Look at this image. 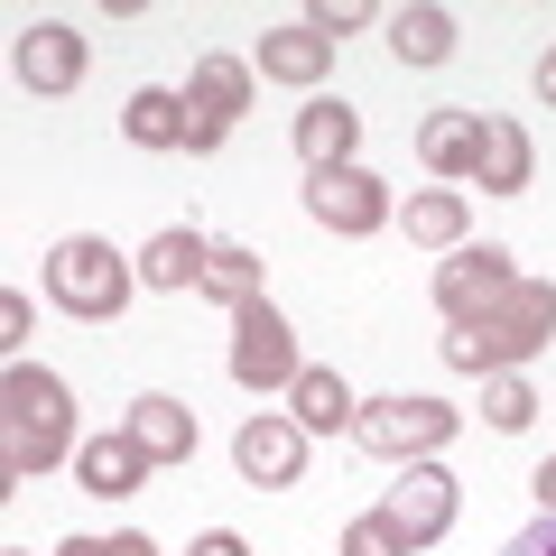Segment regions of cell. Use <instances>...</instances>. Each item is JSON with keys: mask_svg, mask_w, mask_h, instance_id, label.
Segmentation results:
<instances>
[{"mask_svg": "<svg viewBox=\"0 0 556 556\" xmlns=\"http://www.w3.org/2000/svg\"><path fill=\"white\" fill-rule=\"evenodd\" d=\"M288 399H298V427H306V437H334V427H353V417H362V399L343 390L334 371H298V390H288Z\"/></svg>", "mask_w": 556, "mask_h": 556, "instance_id": "20", "label": "cell"}, {"mask_svg": "<svg viewBox=\"0 0 556 556\" xmlns=\"http://www.w3.org/2000/svg\"><path fill=\"white\" fill-rule=\"evenodd\" d=\"M353 437L371 455H390V464H437V445L455 437V408L445 399H371L353 417Z\"/></svg>", "mask_w": 556, "mask_h": 556, "instance_id": "4", "label": "cell"}, {"mask_svg": "<svg viewBox=\"0 0 556 556\" xmlns=\"http://www.w3.org/2000/svg\"><path fill=\"white\" fill-rule=\"evenodd\" d=\"M417 159L437 167V177H473V159H482V112H427V121H417Z\"/></svg>", "mask_w": 556, "mask_h": 556, "instance_id": "14", "label": "cell"}, {"mask_svg": "<svg viewBox=\"0 0 556 556\" xmlns=\"http://www.w3.org/2000/svg\"><path fill=\"white\" fill-rule=\"evenodd\" d=\"M75 473H84V492L93 501H121V492H139V473H149V455H139V437L121 427V437H93L75 455Z\"/></svg>", "mask_w": 556, "mask_h": 556, "instance_id": "15", "label": "cell"}, {"mask_svg": "<svg viewBox=\"0 0 556 556\" xmlns=\"http://www.w3.org/2000/svg\"><path fill=\"white\" fill-rule=\"evenodd\" d=\"M223 130H232V121H214V112H186V149H195V159H204V149H223Z\"/></svg>", "mask_w": 556, "mask_h": 556, "instance_id": "30", "label": "cell"}, {"mask_svg": "<svg viewBox=\"0 0 556 556\" xmlns=\"http://www.w3.org/2000/svg\"><path fill=\"white\" fill-rule=\"evenodd\" d=\"M186 102H195V112H214V121L251 112V65H241V56H204L195 84H186Z\"/></svg>", "mask_w": 556, "mask_h": 556, "instance_id": "21", "label": "cell"}, {"mask_svg": "<svg viewBox=\"0 0 556 556\" xmlns=\"http://www.w3.org/2000/svg\"><path fill=\"white\" fill-rule=\"evenodd\" d=\"M204 260H214V241H204L195 223H167V232H149V251H139V288H204Z\"/></svg>", "mask_w": 556, "mask_h": 556, "instance_id": "11", "label": "cell"}, {"mask_svg": "<svg viewBox=\"0 0 556 556\" xmlns=\"http://www.w3.org/2000/svg\"><path fill=\"white\" fill-rule=\"evenodd\" d=\"M325 65H334V47H325L306 20L260 38V75H269V84H325Z\"/></svg>", "mask_w": 556, "mask_h": 556, "instance_id": "16", "label": "cell"}, {"mask_svg": "<svg viewBox=\"0 0 556 556\" xmlns=\"http://www.w3.org/2000/svg\"><path fill=\"white\" fill-rule=\"evenodd\" d=\"M353 149H362V112L353 102H306L298 112V159L316 167V177L325 167H353Z\"/></svg>", "mask_w": 556, "mask_h": 556, "instance_id": "12", "label": "cell"}, {"mask_svg": "<svg viewBox=\"0 0 556 556\" xmlns=\"http://www.w3.org/2000/svg\"><path fill=\"white\" fill-rule=\"evenodd\" d=\"M232 464H241V482L278 492V482L306 473V427H298V417H251V427L232 437Z\"/></svg>", "mask_w": 556, "mask_h": 556, "instance_id": "9", "label": "cell"}, {"mask_svg": "<svg viewBox=\"0 0 556 556\" xmlns=\"http://www.w3.org/2000/svg\"><path fill=\"white\" fill-rule=\"evenodd\" d=\"M408 241H427V251H455V241H464V195H455V186L408 195Z\"/></svg>", "mask_w": 556, "mask_h": 556, "instance_id": "22", "label": "cell"}, {"mask_svg": "<svg viewBox=\"0 0 556 556\" xmlns=\"http://www.w3.org/2000/svg\"><path fill=\"white\" fill-rule=\"evenodd\" d=\"M186 112H195L186 93H167V84H139L130 112H121V130H130L139 149H186Z\"/></svg>", "mask_w": 556, "mask_h": 556, "instance_id": "18", "label": "cell"}, {"mask_svg": "<svg viewBox=\"0 0 556 556\" xmlns=\"http://www.w3.org/2000/svg\"><path fill=\"white\" fill-rule=\"evenodd\" d=\"M20 84L28 93H75L84 84V38L65 20H28L20 28Z\"/></svg>", "mask_w": 556, "mask_h": 556, "instance_id": "10", "label": "cell"}, {"mask_svg": "<svg viewBox=\"0 0 556 556\" xmlns=\"http://www.w3.org/2000/svg\"><path fill=\"white\" fill-rule=\"evenodd\" d=\"M390 47H399V65H445L455 56V10H390Z\"/></svg>", "mask_w": 556, "mask_h": 556, "instance_id": "19", "label": "cell"}, {"mask_svg": "<svg viewBox=\"0 0 556 556\" xmlns=\"http://www.w3.org/2000/svg\"><path fill=\"white\" fill-rule=\"evenodd\" d=\"M538 93L556 102V47H547V56H538Z\"/></svg>", "mask_w": 556, "mask_h": 556, "instance_id": "33", "label": "cell"}, {"mask_svg": "<svg viewBox=\"0 0 556 556\" xmlns=\"http://www.w3.org/2000/svg\"><path fill=\"white\" fill-rule=\"evenodd\" d=\"M306 214L325 223V232H380L390 223V186L371 177V167H325V177H306Z\"/></svg>", "mask_w": 556, "mask_h": 556, "instance_id": "7", "label": "cell"}, {"mask_svg": "<svg viewBox=\"0 0 556 556\" xmlns=\"http://www.w3.org/2000/svg\"><path fill=\"white\" fill-rule=\"evenodd\" d=\"M547 343H556V288L547 278H519L501 306H482L473 325L445 334V362H455V371H519V362L547 353Z\"/></svg>", "mask_w": 556, "mask_h": 556, "instance_id": "1", "label": "cell"}, {"mask_svg": "<svg viewBox=\"0 0 556 556\" xmlns=\"http://www.w3.org/2000/svg\"><path fill=\"white\" fill-rule=\"evenodd\" d=\"M510 288H519V269H510V251H501V241H482V251H455V260L437 269V306H445L455 325H473L482 306H501Z\"/></svg>", "mask_w": 556, "mask_h": 556, "instance_id": "8", "label": "cell"}, {"mask_svg": "<svg viewBox=\"0 0 556 556\" xmlns=\"http://www.w3.org/2000/svg\"><path fill=\"white\" fill-rule=\"evenodd\" d=\"M130 437H139L149 464H186V455H195V408L149 390V399H130Z\"/></svg>", "mask_w": 556, "mask_h": 556, "instance_id": "13", "label": "cell"}, {"mask_svg": "<svg viewBox=\"0 0 556 556\" xmlns=\"http://www.w3.org/2000/svg\"><path fill=\"white\" fill-rule=\"evenodd\" d=\"M529 492H538V510H556V455L538 464V482H529Z\"/></svg>", "mask_w": 556, "mask_h": 556, "instance_id": "32", "label": "cell"}, {"mask_svg": "<svg viewBox=\"0 0 556 556\" xmlns=\"http://www.w3.org/2000/svg\"><path fill=\"white\" fill-rule=\"evenodd\" d=\"M362 20H371V10H362V0H325V10H316V20H306V28H316V38L334 47V38H353Z\"/></svg>", "mask_w": 556, "mask_h": 556, "instance_id": "27", "label": "cell"}, {"mask_svg": "<svg viewBox=\"0 0 556 556\" xmlns=\"http://www.w3.org/2000/svg\"><path fill=\"white\" fill-rule=\"evenodd\" d=\"M343 556H408V547H399V538H390V519H353V529H343Z\"/></svg>", "mask_w": 556, "mask_h": 556, "instance_id": "25", "label": "cell"}, {"mask_svg": "<svg viewBox=\"0 0 556 556\" xmlns=\"http://www.w3.org/2000/svg\"><path fill=\"white\" fill-rule=\"evenodd\" d=\"M501 556H556V510H538V519H529V529H519Z\"/></svg>", "mask_w": 556, "mask_h": 556, "instance_id": "28", "label": "cell"}, {"mask_svg": "<svg viewBox=\"0 0 556 556\" xmlns=\"http://www.w3.org/2000/svg\"><path fill=\"white\" fill-rule=\"evenodd\" d=\"M482 417H492L501 437H519V427H529V417H538L529 380H519V371H492V390H482Z\"/></svg>", "mask_w": 556, "mask_h": 556, "instance_id": "24", "label": "cell"}, {"mask_svg": "<svg viewBox=\"0 0 556 556\" xmlns=\"http://www.w3.org/2000/svg\"><path fill=\"white\" fill-rule=\"evenodd\" d=\"M298 334H288V316H278L269 298L260 306H241L232 316V380L241 390H298Z\"/></svg>", "mask_w": 556, "mask_h": 556, "instance_id": "5", "label": "cell"}, {"mask_svg": "<svg viewBox=\"0 0 556 556\" xmlns=\"http://www.w3.org/2000/svg\"><path fill=\"white\" fill-rule=\"evenodd\" d=\"M0 556H28V547H0Z\"/></svg>", "mask_w": 556, "mask_h": 556, "instance_id": "34", "label": "cell"}, {"mask_svg": "<svg viewBox=\"0 0 556 556\" xmlns=\"http://www.w3.org/2000/svg\"><path fill=\"white\" fill-rule=\"evenodd\" d=\"M0 427H10V482L47 473L75 445V399H65V380L38 371V362H10V380H0Z\"/></svg>", "mask_w": 556, "mask_h": 556, "instance_id": "2", "label": "cell"}, {"mask_svg": "<svg viewBox=\"0 0 556 556\" xmlns=\"http://www.w3.org/2000/svg\"><path fill=\"white\" fill-rule=\"evenodd\" d=\"M56 556H159V547H149L139 529H121V538H65Z\"/></svg>", "mask_w": 556, "mask_h": 556, "instance_id": "26", "label": "cell"}, {"mask_svg": "<svg viewBox=\"0 0 556 556\" xmlns=\"http://www.w3.org/2000/svg\"><path fill=\"white\" fill-rule=\"evenodd\" d=\"M473 177H482V195H519V186H529V130H519V121H492V112H482V159H473Z\"/></svg>", "mask_w": 556, "mask_h": 556, "instance_id": "17", "label": "cell"}, {"mask_svg": "<svg viewBox=\"0 0 556 556\" xmlns=\"http://www.w3.org/2000/svg\"><path fill=\"white\" fill-rule=\"evenodd\" d=\"M186 556H251V547H241L232 529H204V538H195V547H186Z\"/></svg>", "mask_w": 556, "mask_h": 556, "instance_id": "31", "label": "cell"}, {"mask_svg": "<svg viewBox=\"0 0 556 556\" xmlns=\"http://www.w3.org/2000/svg\"><path fill=\"white\" fill-rule=\"evenodd\" d=\"M130 288H139V260H121L112 241H93V232H75V241L47 251V298H56L65 316H84V325H112L121 306H130Z\"/></svg>", "mask_w": 556, "mask_h": 556, "instance_id": "3", "label": "cell"}, {"mask_svg": "<svg viewBox=\"0 0 556 556\" xmlns=\"http://www.w3.org/2000/svg\"><path fill=\"white\" fill-rule=\"evenodd\" d=\"M380 519H390L399 547H437L445 529H455V473H437V464H408V473L390 482V501H380Z\"/></svg>", "mask_w": 556, "mask_h": 556, "instance_id": "6", "label": "cell"}, {"mask_svg": "<svg viewBox=\"0 0 556 556\" xmlns=\"http://www.w3.org/2000/svg\"><path fill=\"white\" fill-rule=\"evenodd\" d=\"M0 343H10V353H20V343H28V298H20V288L0 298Z\"/></svg>", "mask_w": 556, "mask_h": 556, "instance_id": "29", "label": "cell"}, {"mask_svg": "<svg viewBox=\"0 0 556 556\" xmlns=\"http://www.w3.org/2000/svg\"><path fill=\"white\" fill-rule=\"evenodd\" d=\"M204 298H223L232 316L260 306V251H214V260H204Z\"/></svg>", "mask_w": 556, "mask_h": 556, "instance_id": "23", "label": "cell"}]
</instances>
